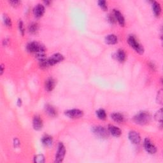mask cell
<instances>
[{
	"mask_svg": "<svg viewBox=\"0 0 163 163\" xmlns=\"http://www.w3.org/2000/svg\"><path fill=\"white\" fill-rule=\"evenodd\" d=\"M133 120L138 124L145 125L150 121V116L147 112H140L134 117Z\"/></svg>",
	"mask_w": 163,
	"mask_h": 163,
	"instance_id": "obj_1",
	"label": "cell"
},
{
	"mask_svg": "<svg viewBox=\"0 0 163 163\" xmlns=\"http://www.w3.org/2000/svg\"><path fill=\"white\" fill-rule=\"evenodd\" d=\"M128 42L133 49L135 50L136 52L140 54H142L144 52V49H143V46L140 44L136 38L133 35H130L128 38Z\"/></svg>",
	"mask_w": 163,
	"mask_h": 163,
	"instance_id": "obj_2",
	"label": "cell"
},
{
	"mask_svg": "<svg viewBox=\"0 0 163 163\" xmlns=\"http://www.w3.org/2000/svg\"><path fill=\"white\" fill-rule=\"evenodd\" d=\"M27 50L28 52L31 53H37L39 52H45V48L40 43L38 42H31L27 45Z\"/></svg>",
	"mask_w": 163,
	"mask_h": 163,
	"instance_id": "obj_3",
	"label": "cell"
},
{
	"mask_svg": "<svg viewBox=\"0 0 163 163\" xmlns=\"http://www.w3.org/2000/svg\"><path fill=\"white\" fill-rule=\"evenodd\" d=\"M92 132L96 136L99 137L100 138H107L109 136V131L102 126L94 127L92 128Z\"/></svg>",
	"mask_w": 163,
	"mask_h": 163,
	"instance_id": "obj_4",
	"label": "cell"
},
{
	"mask_svg": "<svg viewBox=\"0 0 163 163\" xmlns=\"http://www.w3.org/2000/svg\"><path fill=\"white\" fill-rule=\"evenodd\" d=\"M66 154V148L63 143H59L58 145L57 151L55 157V162H61L63 161Z\"/></svg>",
	"mask_w": 163,
	"mask_h": 163,
	"instance_id": "obj_5",
	"label": "cell"
},
{
	"mask_svg": "<svg viewBox=\"0 0 163 163\" xmlns=\"http://www.w3.org/2000/svg\"><path fill=\"white\" fill-rule=\"evenodd\" d=\"M65 115L71 119H78L83 116V112L78 109H72L69 110L65 112Z\"/></svg>",
	"mask_w": 163,
	"mask_h": 163,
	"instance_id": "obj_6",
	"label": "cell"
},
{
	"mask_svg": "<svg viewBox=\"0 0 163 163\" xmlns=\"http://www.w3.org/2000/svg\"><path fill=\"white\" fill-rule=\"evenodd\" d=\"M64 60L63 55L61 54H55L52 55L50 58L47 59V62L49 66L55 65V64L60 63Z\"/></svg>",
	"mask_w": 163,
	"mask_h": 163,
	"instance_id": "obj_7",
	"label": "cell"
},
{
	"mask_svg": "<svg viewBox=\"0 0 163 163\" xmlns=\"http://www.w3.org/2000/svg\"><path fill=\"white\" fill-rule=\"evenodd\" d=\"M144 147L146 151L150 154H155L157 152V148L152 142L148 138H145L144 140Z\"/></svg>",
	"mask_w": 163,
	"mask_h": 163,
	"instance_id": "obj_8",
	"label": "cell"
},
{
	"mask_svg": "<svg viewBox=\"0 0 163 163\" xmlns=\"http://www.w3.org/2000/svg\"><path fill=\"white\" fill-rule=\"evenodd\" d=\"M129 139L134 144H138L141 141V137L135 131H131L129 132Z\"/></svg>",
	"mask_w": 163,
	"mask_h": 163,
	"instance_id": "obj_9",
	"label": "cell"
},
{
	"mask_svg": "<svg viewBox=\"0 0 163 163\" xmlns=\"http://www.w3.org/2000/svg\"><path fill=\"white\" fill-rule=\"evenodd\" d=\"M33 12H34V15L37 18H40L43 15L45 12V8L43 5L41 4H37L34 8L33 10Z\"/></svg>",
	"mask_w": 163,
	"mask_h": 163,
	"instance_id": "obj_10",
	"label": "cell"
},
{
	"mask_svg": "<svg viewBox=\"0 0 163 163\" xmlns=\"http://www.w3.org/2000/svg\"><path fill=\"white\" fill-rule=\"evenodd\" d=\"M33 126L35 130L39 131L41 129L42 127H43V121H42L40 117L38 116L34 117L33 120Z\"/></svg>",
	"mask_w": 163,
	"mask_h": 163,
	"instance_id": "obj_11",
	"label": "cell"
},
{
	"mask_svg": "<svg viewBox=\"0 0 163 163\" xmlns=\"http://www.w3.org/2000/svg\"><path fill=\"white\" fill-rule=\"evenodd\" d=\"M108 131L109 133L112 134L114 136L119 137L121 135V130L119 128L116 127V126L113 125H109L108 126Z\"/></svg>",
	"mask_w": 163,
	"mask_h": 163,
	"instance_id": "obj_12",
	"label": "cell"
},
{
	"mask_svg": "<svg viewBox=\"0 0 163 163\" xmlns=\"http://www.w3.org/2000/svg\"><path fill=\"white\" fill-rule=\"evenodd\" d=\"M114 15L116 17V20L119 22V24L121 26H124L125 24V19L124 16L122 15V14L120 13V12H119V10H115L114 12Z\"/></svg>",
	"mask_w": 163,
	"mask_h": 163,
	"instance_id": "obj_13",
	"label": "cell"
},
{
	"mask_svg": "<svg viewBox=\"0 0 163 163\" xmlns=\"http://www.w3.org/2000/svg\"><path fill=\"white\" fill-rule=\"evenodd\" d=\"M55 80L52 78L47 79L45 84V88L47 91H52L55 87Z\"/></svg>",
	"mask_w": 163,
	"mask_h": 163,
	"instance_id": "obj_14",
	"label": "cell"
},
{
	"mask_svg": "<svg viewBox=\"0 0 163 163\" xmlns=\"http://www.w3.org/2000/svg\"><path fill=\"white\" fill-rule=\"evenodd\" d=\"M116 58L120 63H122V62L124 61L126 58V55L124 50L122 49L118 50L116 54Z\"/></svg>",
	"mask_w": 163,
	"mask_h": 163,
	"instance_id": "obj_15",
	"label": "cell"
},
{
	"mask_svg": "<svg viewBox=\"0 0 163 163\" xmlns=\"http://www.w3.org/2000/svg\"><path fill=\"white\" fill-rule=\"evenodd\" d=\"M152 9L154 15L156 17H159L161 13V8L159 3H157V1L152 2Z\"/></svg>",
	"mask_w": 163,
	"mask_h": 163,
	"instance_id": "obj_16",
	"label": "cell"
},
{
	"mask_svg": "<svg viewBox=\"0 0 163 163\" xmlns=\"http://www.w3.org/2000/svg\"><path fill=\"white\" fill-rule=\"evenodd\" d=\"M41 142L45 146H47V147H49V146L52 145L53 140L52 138L49 136V135H44L41 138Z\"/></svg>",
	"mask_w": 163,
	"mask_h": 163,
	"instance_id": "obj_17",
	"label": "cell"
},
{
	"mask_svg": "<svg viewBox=\"0 0 163 163\" xmlns=\"http://www.w3.org/2000/svg\"><path fill=\"white\" fill-rule=\"evenodd\" d=\"M106 43L110 45L116 44L117 42V38L115 35H109L106 36L105 38Z\"/></svg>",
	"mask_w": 163,
	"mask_h": 163,
	"instance_id": "obj_18",
	"label": "cell"
},
{
	"mask_svg": "<svg viewBox=\"0 0 163 163\" xmlns=\"http://www.w3.org/2000/svg\"><path fill=\"white\" fill-rule=\"evenodd\" d=\"M112 119L117 123H122L124 121V116L120 113H114L111 115Z\"/></svg>",
	"mask_w": 163,
	"mask_h": 163,
	"instance_id": "obj_19",
	"label": "cell"
},
{
	"mask_svg": "<svg viewBox=\"0 0 163 163\" xmlns=\"http://www.w3.org/2000/svg\"><path fill=\"white\" fill-rule=\"evenodd\" d=\"M45 112L49 116L51 117H55L57 115V112H56L55 108L49 105L45 106Z\"/></svg>",
	"mask_w": 163,
	"mask_h": 163,
	"instance_id": "obj_20",
	"label": "cell"
},
{
	"mask_svg": "<svg viewBox=\"0 0 163 163\" xmlns=\"http://www.w3.org/2000/svg\"><path fill=\"white\" fill-rule=\"evenodd\" d=\"M38 30V24L35 22H33L29 26V31L32 34H35Z\"/></svg>",
	"mask_w": 163,
	"mask_h": 163,
	"instance_id": "obj_21",
	"label": "cell"
},
{
	"mask_svg": "<svg viewBox=\"0 0 163 163\" xmlns=\"http://www.w3.org/2000/svg\"><path fill=\"white\" fill-rule=\"evenodd\" d=\"M96 115L101 120H105L106 118V112L103 109H100L96 112Z\"/></svg>",
	"mask_w": 163,
	"mask_h": 163,
	"instance_id": "obj_22",
	"label": "cell"
},
{
	"mask_svg": "<svg viewBox=\"0 0 163 163\" xmlns=\"http://www.w3.org/2000/svg\"><path fill=\"white\" fill-rule=\"evenodd\" d=\"M155 119L157 121L159 122L160 123H162V110L160 109L159 110L157 111L155 114Z\"/></svg>",
	"mask_w": 163,
	"mask_h": 163,
	"instance_id": "obj_23",
	"label": "cell"
},
{
	"mask_svg": "<svg viewBox=\"0 0 163 163\" xmlns=\"http://www.w3.org/2000/svg\"><path fill=\"white\" fill-rule=\"evenodd\" d=\"M34 162L36 163H43L45 162V157L41 154L36 155L34 158Z\"/></svg>",
	"mask_w": 163,
	"mask_h": 163,
	"instance_id": "obj_24",
	"label": "cell"
},
{
	"mask_svg": "<svg viewBox=\"0 0 163 163\" xmlns=\"http://www.w3.org/2000/svg\"><path fill=\"white\" fill-rule=\"evenodd\" d=\"M3 21L5 25L7 27H11L12 26V21H11V19L8 17L7 15H4L3 16Z\"/></svg>",
	"mask_w": 163,
	"mask_h": 163,
	"instance_id": "obj_25",
	"label": "cell"
},
{
	"mask_svg": "<svg viewBox=\"0 0 163 163\" xmlns=\"http://www.w3.org/2000/svg\"><path fill=\"white\" fill-rule=\"evenodd\" d=\"M98 5L101 7L102 9H103L104 11H106L108 9L107 3H106V1H103V0H101V1H98Z\"/></svg>",
	"mask_w": 163,
	"mask_h": 163,
	"instance_id": "obj_26",
	"label": "cell"
},
{
	"mask_svg": "<svg viewBox=\"0 0 163 163\" xmlns=\"http://www.w3.org/2000/svg\"><path fill=\"white\" fill-rule=\"evenodd\" d=\"M19 30H20V32L21 33V34L22 35H24V24L23 22H22L21 20H20L19 22Z\"/></svg>",
	"mask_w": 163,
	"mask_h": 163,
	"instance_id": "obj_27",
	"label": "cell"
},
{
	"mask_svg": "<svg viewBox=\"0 0 163 163\" xmlns=\"http://www.w3.org/2000/svg\"><path fill=\"white\" fill-rule=\"evenodd\" d=\"M108 20L110 22V23L114 24V23H115V22H116V17H115L114 15H111V14H109V15H108Z\"/></svg>",
	"mask_w": 163,
	"mask_h": 163,
	"instance_id": "obj_28",
	"label": "cell"
},
{
	"mask_svg": "<svg viewBox=\"0 0 163 163\" xmlns=\"http://www.w3.org/2000/svg\"><path fill=\"white\" fill-rule=\"evenodd\" d=\"M10 4H11L13 7H17L19 6V4L21 3L20 1H18V0H13V1H9Z\"/></svg>",
	"mask_w": 163,
	"mask_h": 163,
	"instance_id": "obj_29",
	"label": "cell"
},
{
	"mask_svg": "<svg viewBox=\"0 0 163 163\" xmlns=\"http://www.w3.org/2000/svg\"><path fill=\"white\" fill-rule=\"evenodd\" d=\"M162 90L159 91L158 92V95H157V99H158V102L159 103H162Z\"/></svg>",
	"mask_w": 163,
	"mask_h": 163,
	"instance_id": "obj_30",
	"label": "cell"
},
{
	"mask_svg": "<svg viewBox=\"0 0 163 163\" xmlns=\"http://www.w3.org/2000/svg\"><path fill=\"white\" fill-rule=\"evenodd\" d=\"M14 145H15V147H17V146H19V145H20V143H19V140L17 139H15L14 140Z\"/></svg>",
	"mask_w": 163,
	"mask_h": 163,
	"instance_id": "obj_31",
	"label": "cell"
},
{
	"mask_svg": "<svg viewBox=\"0 0 163 163\" xmlns=\"http://www.w3.org/2000/svg\"><path fill=\"white\" fill-rule=\"evenodd\" d=\"M17 105L19 106H21V105H22V100L21 99H20V98H19V99H18V100H17Z\"/></svg>",
	"mask_w": 163,
	"mask_h": 163,
	"instance_id": "obj_32",
	"label": "cell"
},
{
	"mask_svg": "<svg viewBox=\"0 0 163 163\" xmlns=\"http://www.w3.org/2000/svg\"><path fill=\"white\" fill-rule=\"evenodd\" d=\"M4 71V66H3V64H1V75L3 74V73Z\"/></svg>",
	"mask_w": 163,
	"mask_h": 163,
	"instance_id": "obj_33",
	"label": "cell"
},
{
	"mask_svg": "<svg viewBox=\"0 0 163 163\" xmlns=\"http://www.w3.org/2000/svg\"><path fill=\"white\" fill-rule=\"evenodd\" d=\"M45 3L47 5H49L50 4V1H44Z\"/></svg>",
	"mask_w": 163,
	"mask_h": 163,
	"instance_id": "obj_34",
	"label": "cell"
}]
</instances>
